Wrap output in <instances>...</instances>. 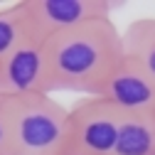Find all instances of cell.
Masks as SVG:
<instances>
[{"label":"cell","mask_w":155,"mask_h":155,"mask_svg":"<svg viewBox=\"0 0 155 155\" xmlns=\"http://www.w3.org/2000/svg\"><path fill=\"white\" fill-rule=\"evenodd\" d=\"M49 91L99 96L106 76L123 57V37L113 20H96L47 40Z\"/></svg>","instance_id":"6da1fadb"},{"label":"cell","mask_w":155,"mask_h":155,"mask_svg":"<svg viewBox=\"0 0 155 155\" xmlns=\"http://www.w3.org/2000/svg\"><path fill=\"white\" fill-rule=\"evenodd\" d=\"M5 99L10 121L8 155H59L67 148V106L52 94Z\"/></svg>","instance_id":"7a4b0ae2"},{"label":"cell","mask_w":155,"mask_h":155,"mask_svg":"<svg viewBox=\"0 0 155 155\" xmlns=\"http://www.w3.org/2000/svg\"><path fill=\"white\" fill-rule=\"evenodd\" d=\"M123 113L99 96H81L67 108V145L79 155H113Z\"/></svg>","instance_id":"3957f363"},{"label":"cell","mask_w":155,"mask_h":155,"mask_svg":"<svg viewBox=\"0 0 155 155\" xmlns=\"http://www.w3.org/2000/svg\"><path fill=\"white\" fill-rule=\"evenodd\" d=\"M22 5L30 32L40 40H49L96 20H111V12L116 10V5L106 0H30Z\"/></svg>","instance_id":"277c9868"},{"label":"cell","mask_w":155,"mask_h":155,"mask_svg":"<svg viewBox=\"0 0 155 155\" xmlns=\"http://www.w3.org/2000/svg\"><path fill=\"white\" fill-rule=\"evenodd\" d=\"M30 94H52L47 40H40V37H27L0 64V96Z\"/></svg>","instance_id":"5b68a950"},{"label":"cell","mask_w":155,"mask_h":155,"mask_svg":"<svg viewBox=\"0 0 155 155\" xmlns=\"http://www.w3.org/2000/svg\"><path fill=\"white\" fill-rule=\"evenodd\" d=\"M99 99L108 101L123 116L128 113H155V81L130 57H121L99 91Z\"/></svg>","instance_id":"8992f818"},{"label":"cell","mask_w":155,"mask_h":155,"mask_svg":"<svg viewBox=\"0 0 155 155\" xmlns=\"http://www.w3.org/2000/svg\"><path fill=\"white\" fill-rule=\"evenodd\" d=\"M113 155H155V113L123 116Z\"/></svg>","instance_id":"52a82bcc"},{"label":"cell","mask_w":155,"mask_h":155,"mask_svg":"<svg viewBox=\"0 0 155 155\" xmlns=\"http://www.w3.org/2000/svg\"><path fill=\"white\" fill-rule=\"evenodd\" d=\"M123 54L143 67V71L155 81V17L133 20L123 32Z\"/></svg>","instance_id":"ba28073f"},{"label":"cell","mask_w":155,"mask_h":155,"mask_svg":"<svg viewBox=\"0 0 155 155\" xmlns=\"http://www.w3.org/2000/svg\"><path fill=\"white\" fill-rule=\"evenodd\" d=\"M27 37H32L27 15L22 3H12L8 8H0V64L20 47Z\"/></svg>","instance_id":"9c48e42d"},{"label":"cell","mask_w":155,"mask_h":155,"mask_svg":"<svg viewBox=\"0 0 155 155\" xmlns=\"http://www.w3.org/2000/svg\"><path fill=\"white\" fill-rule=\"evenodd\" d=\"M10 153V121H8V99L0 96V155Z\"/></svg>","instance_id":"30bf717a"},{"label":"cell","mask_w":155,"mask_h":155,"mask_svg":"<svg viewBox=\"0 0 155 155\" xmlns=\"http://www.w3.org/2000/svg\"><path fill=\"white\" fill-rule=\"evenodd\" d=\"M59 155H79V153H76V150H71V148H69V145H67V148H64V150H62V153H59Z\"/></svg>","instance_id":"8fae6325"}]
</instances>
